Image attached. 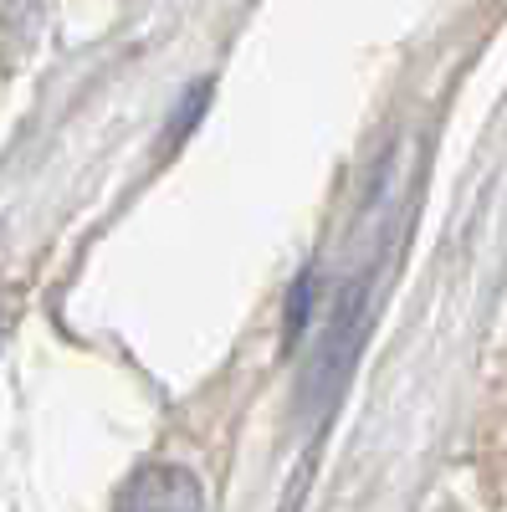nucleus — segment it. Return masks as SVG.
<instances>
[{"label":"nucleus","instance_id":"1","mask_svg":"<svg viewBox=\"0 0 507 512\" xmlns=\"http://www.w3.org/2000/svg\"><path fill=\"white\" fill-rule=\"evenodd\" d=\"M364 344V287H349L344 303L333 308V328L323 338V349L303 379V405L308 410H328L333 395L344 390V374L354 369V354Z\"/></svg>","mask_w":507,"mask_h":512},{"label":"nucleus","instance_id":"2","mask_svg":"<svg viewBox=\"0 0 507 512\" xmlns=\"http://www.w3.org/2000/svg\"><path fill=\"white\" fill-rule=\"evenodd\" d=\"M113 512H205V492H200L195 472L154 461V466H139L129 477V487L118 492Z\"/></svg>","mask_w":507,"mask_h":512}]
</instances>
